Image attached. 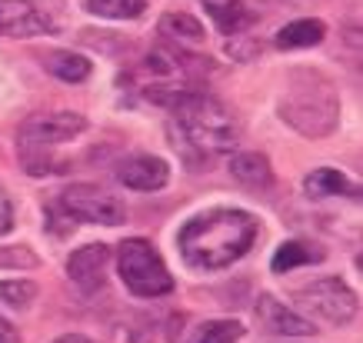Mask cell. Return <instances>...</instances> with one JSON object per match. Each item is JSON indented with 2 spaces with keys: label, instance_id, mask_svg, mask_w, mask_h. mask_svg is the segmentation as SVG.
I'll list each match as a JSON object with an SVG mask.
<instances>
[{
  "label": "cell",
  "instance_id": "6da1fadb",
  "mask_svg": "<svg viewBox=\"0 0 363 343\" xmlns=\"http://www.w3.org/2000/svg\"><path fill=\"white\" fill-rule=\"evenodd\" d=\"M257 240V220L243 210L213 207L190 217L180 230V254L197 270H223L237 264Z\"/></svg>",
  "mask_w": 363,
  "mask_h": 343
},
{
  "label": "cell",
  "instance_id": "7a4b0ae2",
  "mask_svg": "<svg viewBox=\"0 0 363 343\" xmlns=\"http://www.w3.org/2000/svg\"><path fill=\"white\" fill-rule=\"evenodd\" d=\"M170 133L180 150L194 154H223L237 147V123L230 111L200 87L170 103Z\"/></svg>",
  "mask_w": 363,
  "mask_h": 343
},
{
  "label": "cell",
  "instance_id": "3957f363",
  "mask_svg": "<svg viewBox=\"0 0 363 343\" xmlns=\"http://www.w3.org/2000/svg\"><path fill=\"white\" fill-rule=\"evenodd\" d=\"M280 113L303 137H327V133L337 130L340 100H337V90L323 74L297 70L286 80V90L280 97Z\"/></svg>",
  "mask_w": 363,
  "mask_h": 343
},
{
  "label": "cell",
  "instance_id": "277c9868",
  "mask_svg": "<svg viewBox=\"0 0 363 343\" xmlns=\"http://www.w3.org/2000/svg\"><path fill=\"white\" fill-rule=\"evenodd\" d=\"M117 270H121V280L127 283L133 297H164L174 290V277L167 264L160 260L154 247L147 240H123L117 247Z\"/></svg>",
  "mask_w": 363,
  "mask_h": 343
},
{
  "label": "cell",
  "instance_id": "5b68a950",
  "mask_svg": "<svg viewBox=\"0 0 363 343\" xmlns=\"http://www.w3.org/2000/svg\"><path fill=\"white\" fill-rule=\"evenodd\" d=\"M50 213L67 217V223H97V227H117L127 220L123 200H117L104 187H94V184H70L57 197Z\"/></svg>",
  "mask_w": 363,
  "mask_h": 343
},
{
  "label": "cell",
  "instance_id": "8992f818",
  "mask_svg": "<svg viewBox=\"0 0 363 343\" xmlns=\"http://www.w3.org/2000/svg\"><path fill=\"white\" fill-rule=\"evenodd\" d=\"M294 300H297L303 310L313 313V317H320V320H327V323H337V327L350 323L353 313H357V293L340 277L313 280L307 287H300L294 293Z\"/></svg>",
  "mask_w": 363,
  "mask_h": 343
},
{
  "label": "cell",
  "instance_id": "52a82bcc",
  "mask_svg": "<svg viewBox=\"0 0 363 343\" xmlns=\"http://www.w3.org/2000/svg\"><path fill=\"white\" fill-rule=\"evenodd\" d=\"M84 127H87V120L80 113H33V117H27L21 123L17 140L23 147L44 150V147H57V144L74 140Z\"/></svg>",
  "mask_w": 363,
  "mask_h": 343
},
{
  "label": "cell",
  "instance_id": "ba28073f",
  "mask_svg": "<svg viewBox=\"0 0 363 343\" xmlns=\"http://www.w3.org/2000/svg\"><path fill=\"white\" fill-rule=\"evenodd\" d=\"M54 33V21L30 0H0V37H40Z\"/></svg>",
  "mask_w": 363,
  "mask_h": 343
},
{
  "label": "cell",
  "instance_id": "9c48e42d",
  "mask_svg": "<svg viewBox=\"0 0 363 343\" xmlns=\"http://www.w3.org/2000/svg\"><path fill=\"white\" fill-rule=\"evenodd\" d=\"M107 264H111V250L104 244H87L67 260V274L77 283L80 293H97L107 280Z\"/></svg>",
  "mask_w": 363,
  "mask_h": 343
},
{
  "label": "cell",
  "instance_id": "30bf717a",
  "mask_svg": "<svg viewBox=\"0 0 363 343\" xmlns=\"http://www.w3.org/2000/svg\"><path fill=\"white\" fill-rule=\"evenodd\" d=\"M117 180H121L123 187L140 190V193H157V190L167 187V180H170V167H167L160 157L133 154V157H127V160L117 167Z\"/></svg>",
  "mask_w": 363,
  "mask_h": 343
},
{
  "label": "cell",
  "instance_id": "8fae6325",
  "mask_svg": "<svg viewBox=\"0 0 363 343\" xmlns=\"http://www.w3.org/2000/svg\"><path fill=\"white\" fill-rule=\"evenodd\" d=\"M257 317H260V327L267 333H277V337H307L313 333V323L303 320L300 313H294L290 307H284L277 297H260L257 300Z\"/></svg>",
  "mask_w": 363,
  "mask_h": 343
},
{
  "label": "cell",
  "instance_id": "7c38bea8",
  "mask_svg": "<svg viewBox=\"0 0 363 343\" xmlns=\"http://www.w3.org/2000/svg\"><path fill=\"white\" fill-rule=\"evenodd\" d=\"M230 177L253 193H264V190L274 187V170H270V160L264 154H233Z\"/></svg>",
  "mask_w": 363,
  "mask_h": 343
},
{
  "label": "cell",
  "instance_id": "4fadbf2b",
  "mask_svg": "<svg viewBox=\"0 0 363 343\" xmlns=\"http://www.w3.org/2000/svg\"><path fill=\"white\" fill-rule=\"evenodd\" d=\"M303 190H307L310 200H323V197H360V190L353 187L350 180L343 177L340 170H333V167H320V170H313L307 177V184H303Z\"/></svg>",
  "mask_w": 363,
  "mask_h": 343
},
{
  "label": "cell",
  "instance_id": "5bb4252c",
  "mask_svg": "<svg viewBox=\"0 0 363 343\" xmlns=\"http://www.w3.org/2000/svg\"><path fill=\"white\" fill-rule=\"evenodd\" d=\"M323 33H327L323 23L313 21V17H303V21L286 23L284 30L277 33V47H280V50H303V47H317L320 40H323Z\"/></svg>",
  "mask_w": 363,
  "mask_h": 343
},
{
  "label": "cell",
  "instance_id": "9a60e30c",
  "mask_svg": "<svg viewBox=\"0 0 363 343\" xmlns=\"http://www.w3.org/2000/svg\"><path fill=\"white\" fill-rule=\"evenodd\" d=\"M44 64H47V70H50L57 80H64V84H84V80L90 77V70H94L87 57L74 54V50H54V54L44 57Z\"/></svg>",
  "mask_w": 363,
  "mask_h": 343
},
{
  "label": "cell",
  "instance_id": "2e32d148",
  "mask_svg": "<svg viewBox=\"0 0 363 343\" xmlns=\"http://www.w3.org/2000/svg\"><path fill=\"white\" fill-rule=\"evenodd\" d=\"M210 11V21L217 23V30L223 33H237L250 23V13L243 7L240 0H203Z\"/></svg>",
  "mask_w": 363,
  "mask_h": 343
},
{
  "label": "cell",
  "instance_id": "e0dca14e",
  "mask_svg": "<svg viewBox=\"0 0 363 343\" xmlns=\"http://www.w3.org/2000/svg\"><path fill=\"white\" fill-rule=\"evenodd\" d=\"M320 260H323L320 250H313V247L303 244V240H290V244H284L274 254V274H286V270H294V266L320 264Z\"/></svg>",
  "mask_w": 363,
  "mask_h": 343
},
{
  "label": "cell",
  "instance_id": "ac0fdd59",
  "mask_svg": "<svg viewBox=\"0 0 363 343\" xmlns=\"http://www.w3.org/2000/svg\"><path fill=\"white\" fill-rule=\"evenodd\" d=\"M87 7L104 21H133L143 13L147 0H87Z\"/></svg>",
  "mask_w": 363,
  "mask_h": 343
},
{
  "label": "cell",
  "instance_id": "d6986e66",
  "mask_svg": "<svg viewBox=\"0 0 363 343\" xmlns=\"http://www.w3.org/2000/svg\"><path fill=\"white\" fill-rule=\"evenodd\" d=\"M243 337V327L237 320H210L190 333L187 343H237Z\"/></svg>",
  "mask_w": 363,
  "mask_h": 343
},
{
  "label": "cell",
  "instance_id": "ffe728a7",
  "mask_svg": "<svg viewBox=\"0 0 363 343\" xmlns=\"http://www.w3.org/2000/svg\"><path fill=\"white\" fill-rule=\"evenodd\" d=\"M37 300V283L33 280H0V303L13 310H27Z\"/></svg>",
  "mask_w": 363,
  "mask_h": 343
},
{
  "label": "cell",
  "instance_id": "44dd1931",
  "mask_svg": "<svg viewBox=\"0 0 363 343\" xmlns=\"http://www.w3.org/2000/svg\"><path fill=\"white\" fill-rule=\"evenodd\" d=\"M160 33L170 40H203V27L190 13H167L160 21Z\"/></svg>",
  "mask_w": 363,
  "mask_h": 343
},
{
  "label": "cell",
  "instance_id": "7402d4cb",
  "mask_svg": "<svg viewBox=\"0 0 363 343\" xmlns=\"http://www.w3.org/2000/svg\"><path fill=\"white\" fill-rule=\"evenodd\" d=\"M0 266H37V257H33V250H27V247H4L0 250Z\"/></svg>",
  "mask_w": 363,
  "mask_h": 343
},
{
  "label": "cell",
  "instance_id": "603a6c76",
  "mask_svg": "<svg viewBox=\"0 0 363 343\" xmlns=\"http://www.w3.org/2000/svg\"><path fill=\"white\" fill-rule=\"evenodd\" d=\"M11 227H13V207L7 193H4V187H0V233H7Z\"/></svg>",
  "mask_w": 363,
  "mask_h": 343
},
{
  "label": "cell",
  "instance_id": "cb8c5ba5",
  "mask_svg": "<svg viewBox=\"0 0 363 343\" xmlns=\"http://www.w3.org/2000/svg\"><path fill=\"white\" fill-rule=\"evenodd\" d=\"M0 343H13V327L0 317Z\"/></svg>",
  "mask_w": 363,
  "mask_h": 343
},
{
  "label": "cell",
  "instance_id": "d4e9b609",
  "mask_svg": "<svg viewBox=\"0 0 363 343\" xmlns=\"http://www.w3.org/2000/svg\"><path fill=\"white\" fill-rule=\"evenodd\" d=\"M54 343H90V340L80 337V333H67V337H60V340H54Z\"/></svg>",
  "mask_w": 363,
  "mask_h": 343
}]
</instances>
